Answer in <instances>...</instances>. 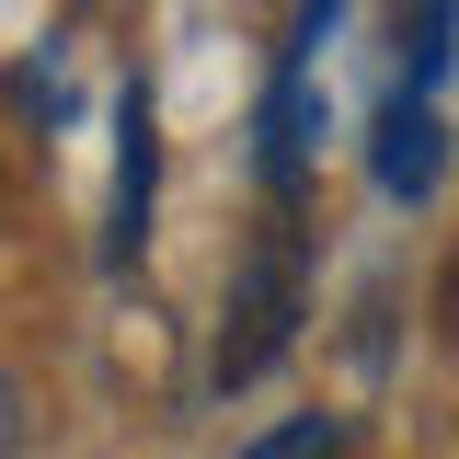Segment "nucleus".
<instances>
[{
    "mask_svg": "<svg viewBox=\"0 0 459 459\" xmlns=\"http://www.w3.org/2000/svg\"><path fill=\"white\" fill-rule=\"evenodd\" d=\"M115 138H126V161H115V230H104V253L126 264L138 230H150V172H161V138H150V104H138V92H126V115H115Z\"/></svg>",
    "mask_w": 459,
    "mask_h": 459,
    "instance_id": "7ed1b4c3",
    "label": "nucleus"
},
{
    "mask_svg": "<svg viewBox=\"0 0 459 459\" xmlns=\"http://www.w3.org/2000/svg\"><path fill=\"white\" fill-rule=\"evenodd\" d=\"M448 12H459V0H413V12H402V69H413L402 92H425V69L448 57V47H437V35H448Z\"/></svg>",
    "mask_w": 459,
    "mask_h": 459,
    "instance_id": "423d86ee",
    "label": "nucleus"
},
{
    "mask_svg": "<svg viewBox=\"0 0 459 459\" xmlns=\"http://www.w3.org/2000/svg\"><path fill=\"white\" fill-rule=\"evenodd\" d=\"M310 138H322V104H310L299 81H276V104H264V184H276V195H299Z\"/></svg>",
    "mask_w": 459,
    "mask_h": 459,
    "instance_id": "20e7f679",
    "label": "nucleus"
},
{
    "mask_svg": "<svg viewBox=\"0 0 459 459\" xmlns=\"http://www.w3.org/2000/svg\"><path fill=\"white\" fill-rule=\"evenodd\" d=\"M23 448H35V391L0 379V459H23Z\"/></svg>",
    "mask_w": 459,
    "mask_h": 459,
    "instance_id": "0eeeda50",
    "label": "nucleus"
},
{
    "mask_svg": "<svg viewBox=\"0 0 459 459\" xmlns=\"http://www.w3.org/2000/svg\"><path fill=\"white\" fill-rule=\"evenodd\" d=\"M368 172H379V195H437V184H448V126H437L425 92H391V104H379Z\"/></svg>",
    "mask_w": 459,
    "mask_h": 459,
    "instance_id": "f03ea898",
    "label": "nucleus"
},
{
    "mask_svg": "<svg viewBox=\"0 0 459 459\" xmlns=\"http://www.w3.org/2000/svg\"><path fill=\"white\" fill-rule=\"evenodd\" d=\"M437 310H448V333H459V264H448V287H437Z\"/></svg>",
    "mask_w": 459,
    "mask_h": 459,
    "instance_id": "6e6552de",
    "label": "nucleus"
},
{
    "mask_svg": "<svg viewBox=\"0 0 459 459\" xmlns=\"http://www.w3.org/2000/svg\"><path fill=\"white\" fill-rule=\"evenodd\" d=\"M287 344H299V241L264 230V241L241 253L230 299H219V356H207V379H219V391H253Z\"/></svg>",
    "mask_w": 459,
    "mask_h": 459,
    "instance_id": "f257e3e1",
    "label": "nucleus"
},
{
    "mask_svg": "<svg viewBox=\"0 0 459 459\" xmlns=\"http://www.w3.org/2000/svg\"><path fill=\"white\" fill-rule=\"evenodd\" d=\"M333 448H344V425H333V413H287L276 437H253L241 459H333Z\"/></svg>",
    "mask_w": 459,
    "mask_h": 459,
    "instance_id": "39448f33",
    "label": "nucleus"
}]
</instances>
